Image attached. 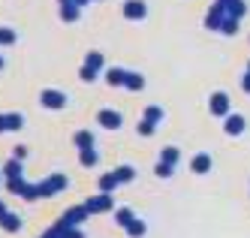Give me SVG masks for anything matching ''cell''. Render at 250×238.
<instances>
[{
  "label": "cell",
  "instance_id": "obj_1",
  "mask_svg": "<svg viewBox=\"0 0 250 238\" xmlns=\"http://www.w3.org/2000/svg\"><path fill=\"white\" fill-rule=\"evenodd\" d=\"M226 94H214V112H226Z\"/></svg>",
  "mask_w": 250,
  "mask_h": 238
},
{
  "label": "cell",
  "instance_id": "obj_2",
  "mask_svg": "<svg viewBox=\"0 0 250 238\" xmlns=\"http://www.w3.org/2000/svg\"><path fill=\"white\" fill-rule=\"evenodd\" d=\"M244 130V121L241 118H229V133H241Z\"/></svg>",
  "mask_w": 250,
  "mask_h": 238
},
{
  "label": "cell",
  "instance_id": "obj_3",
  "mask_svg": "<svg viewBox=\"0 0 250 238\" xmlns=\"http://www.w3.org/2000/svg\"><path fill=\"white\" fill-rule=\"evenodd\" d=\"M193 166H196V172H205V169H208V157H196Z\"/></svg>",
  "mask_w": 250,
  "mask_h": 238
}]
</instances>
